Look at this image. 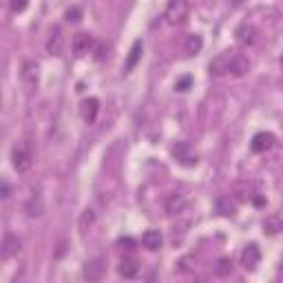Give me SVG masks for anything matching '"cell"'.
I'll list each match as a JSON object with an SVG mask.
<instances>
[{
    "instance_id": "cell-23",
    "label": "cell",
    "mask_w": 283,
    "mask_h": 283,
    "mask_svg": "<svg viewBox=\"0 0 283 283\" xmlns=\"http://www.w3.org/2000/svg\"><path fill=\"white\" fill-rule=\"evenodd\" d=\"M27 212H29V217H38L42 215V201H40V197H31L29 203H27Z\"/></svg>"
},
{
    "instance_id": "cell-31",
    "label": "cell",
    "mask_w": 283,
    "mask_h": 283,
    "mask_svg": "<svg viewBox=\"0 0 283 283\" xmlns=\"http://www.w3.org/2000/svg\"><path fill=\"white\" fill-rule=\"evenodd\" d=\"M281 64H283V57H281Z\"/></svg>"
},
{
    "instance_id": "cell-20",
    "label": "cell",
    "mask_w": 283,
    "mask_h": 283,
    "mask_svg": "<svg viewBox=\"0 0 283 283\" xmlns=\"http://www.w3.org/2000/svg\"><path fill=\"white\" fill-rule=\"evenodd\" d=\"M230 272H232V261L228 259V256H221V259H217L215 263V274L217 277H230Z\"/></svg>"
},
{
    "instance_id": "cell-1",
    "label": "cell",
    "mask_w": 283,
    "mask_h": 283,
    "mask_svg": "<svg viewBox=\"0 0 283 283\" xmlns=\"http://www.w3.org/2000/svg\"><path fill=\"white\" fill-rule=\"evenodd\" d=\"M11 164L13 168H16L18 172H27L31 168V164H33V153H31L29 144H16L11 150Z\"/></svg>"
},
{
    "instance_id": "cell-3",
    "label": "cell",
    "mask_w": 283,
    "mask_h": 283,
    "mask_svg": "<svg viewBox=\"0 0 283 283\" xmlns=\"http://www.w3.org/2000/svg\"><path fill=\"white\" fill-rule=\"evenodd\" d=\"M104 274H106V261L102 259V256H95V259H91L86 265H84V279L91 283L100 281Z\"/></svg>"
},
{
    "instance_id": "cell-27",
    "label": "cell",
    "mask_w": 283,
    "mask_h": 283,
    "mask_svg": "<svg viewBox=\"0 0 283 283\" xmlns=\"http://www.w3.org/2000/svg\"><path fill=\"white\" fill-rule=\"evenodd\" d=\"M80 16H82V11H80L78 7H71L69 11H66V20H69V22H78Z\"/></svg>"
},
{
    "instance_id": "cell-19",
    "label": "cell",
    "mask_w": 283,
    "mask_h": 283,
    "mask_svg": "<svg viewBox=\"0 0 283 283\" xmlns=\"http://www.w3.org/2000/svg\"><path fill=\"white\" fill-rule=\"evenodd\" d=\"M263 230L268 234H272V237H274V234H279V232H283V219H281V217H277V215L268 217V219L263 221Z\"/></svg>"
},
{
    "instance_id": "cell-16",
    "label": "cell",
    "mask_w": 283,
    "mask_h": 283,
    "mask_svg": "<svg viewBox=\"0 0 283 283\" xmlns=\"http://www.w3.org/2000/svg\"><path fill=\"white\" fill-rule=\"evenodd\" d=\"M237 40H239L241 44H248V47H250V44L256 42V29H255L252 25L239 27V29H237Z\"/></svg>"
},
{
    "instance_id": "cell-18",
    "label": "cell",
    "mask_w": 283,
    "mask_h": 283,
    "mask_svg": "<svg viewBox=\"0 0 283 283\" xmlns=\"http://www.w3.org/2000/svg\"><path fill=\"white\" fill-rule=\"evenodd\" d=\"M228 57H230V53H224V56H219V57H215V60L210 62V73L212 75H224V73H228Z\"/></svg>"
},
{
    "instance_id": "cell-29",
    "label": "cell",
    "mask_w": 283,
    "mask_h": 283,
    "mask_svg": "<svg viewBox=\"0 0 283 283\" xmlns=\"http://www.w3.org/2000/svg\"><path fill=\"white\" fill-rule=\"evenodd\" d=\"M0 188H2V199H9V197H11V186H9L4 179H2V184H0Z\"/></svg>"
},
{
    "instance_id": "cell-30",
    "label": "cell",
    "mask_w": 283,
    "mask_h": 283,
    "mask_svg": "<svg viewBox=\"0 0 283 283\" xmlns=\"http://www.w3.org/2000/svg\"><path fill=\"white\" fill-rule=\"evenodd\" d=\"M95 57H97V60H102V57H104V49H102V44H97V49H95Z\"/></svg>"
},
{
    "instance_id": "cell-9",
    "label": "cell",
    "mask_w": 283,
    "mask_h": 283,
    "mask_svg": "<svg viewBox=\"0 0 283 283\" xmlns=\"http://www.w3.org/2000/svg\"><path fill=\"white\" fill-rule=\"evenodd\" d=\"M18 250H20V239L16 237V234L7 232L2 239V246H0V255H2V259H11L13 255H18Z\"/></svg>"
},
{
    "instance_id": "cell-11",
    "label": "cell",
    "mask_w": 283,
    "mask_h": 283,
    "mask_svg": "<svg viewBox=\"0 0 283 283\" xmlns=\"http://www.w3.org/2000/svg\"><path fill=\"white\" fill-rule=\"evenodd\" d=\"M259 261H261L259 248H256L255 243H250V246H248L246 250L241 252V263H243V268H246V270H255Z\"/></svg>"
},
{
    "instance_id": "cell-7",
    "label": "cell",
    "mask_w": 283,
    "mask_h": 283,
    "mask_svg": "<svg viewBox=\"0 0 283 283\" xmlns=\"http://www.w3.org/2000/svg\"><path fill=\"white\" fill-rule=\"evenodd\" d=\"M38 64L35 62H31V60H27L25 64H22V82H25V86L27 88H38Z\"/></svg>"
},
{
    "instance_id": "cell-21",
    "label": "cell",
    "mask_w": 283,
    "mask_h": 283,
    "mask_svg": "<svg viewBox=\"0 0 283 283\" xmlns=\"http://www.w3.org/2000/svg\"><path fill=\"white\" fill-rule=\"evenodd\" d=\"M201 47H203L201 35H197V33L188 35V40H186V53H188V56H195V53H199V51H201Z\"/></svg>"
},
{
    "instance_id": "cell-4",
    "label": "cell",
    "mask_w": 283,
    "mask_h": 283,
    "mask_svg": "<svg viewBox=\"0 0 283 283\" xmlns=\"http://www.w3.org/2000/svg\"><path fill=\"white\" fill-rule=\"evenodd\" d=\"M172 157L181 164V166H195L197 164V155H193L188 142H179L172 146Z\"/></svg>"
},
{
    "instance_id": "cell-8",
    "label": "cell",
    "mask_w": 283,
    "mask_h": 283,
    "mask_svg": "<svg viewBox=\"0 0 283 283\" xmlns=\"http://www.w3.org/2000/svg\"><path fill=\"white\" fill-rule=\"evenodd\" d=\"M248 71H250V62H248V57L232 56V53H230V57H228V73L241 78V75H246Z\"/></svg>"
},
{
    "instance_id": "cell-25",
    "label": "cell",
    "mask_w": 283,
    "mask_h": 283,
    "mask_svg": "<svg viewBox=\"0 0 283 283\" xmlns=\"http://www.w3.org/2000/svg\"><path fill=\"white\" fill-rule=\"evenodd\" d=\"M190 84H193V78H190V75H186V78H179V80H177V82H175V88L184 93V91H188V88H190Z\"/></svg>"
},
{
    "instance_id": "cell-5",
    "label": "cell",
    "mask_w": 283,
    "mask_h": 283,
    "mask_svg": "<svg viewBox=\"0 0 283 283\" xmlns=\"http://www.w3.org/2000/svg\"><path fill=\"white\" fill-rule=\"evenodd\" d=\"M93 35L91 33H84V31H80V33L73 35V40H71V47H73V53L75 56H84V53H88L93 49Z\"/></svg>"
},
{
    "instance_id": "cell-26",
    "label": "cell",
    "mask_w": 283,
    "mask_h": 283,
    "mask_svg": "<svg viewBox=\"0 0 283 283\" xmlns=\"http://www.w3.org/2000/svg\"><path fill=\"white\" fill-rule=\"evenodd\" d=\"M29 4V0H11V11L13 13H22Z\"/></svg>"
},
{
    "instance_id": "cell-24",
    "label": "cell",
    "mask_w": 283,
    "mask_h": 283,
    "mask_svg": "<svg viewBox=\"0 0 283 283\" xmlns=\"http://www.w3.org/2000/svg\"><path fill=\"white\" fill-rule=\"evenodd\" d=\"M93 221H95V212H93V210H84L82 217H80V230H82V232H86V230L93 226Z\"/></svg>"
},
{
    "instance_id": "cell-10",
    "label": "cell",
    "mask_w": 283,
    "mask_h": 283,
    "mask_svg": "<svg viewBox=\"0 0 283 283\" xmlns=\"http://www.w3.org/2000/svg\"><path fill=\"white\" fill-rule=\"evenodd\" d=\"M274 144V135L272 133H256L255 137H252V144L250 148L255 150V153H265V150H270Z\"/></svg>"
},
{
    "instance_id": "cell-17",
    "label": "cell",
    "mask_w": 283,
    "mask_h": 283,
    "mask_svg": "<svg viewBox=\"0 0 283 283\" xmlns=\"http://www.w3.org/2000/svg\"><path fill=\"white\" fill-rule=\"evenodd\" d=\"M140 57H142V40H135V42H133V47H131V51H128L124 71H133V69H135V64L140 62Z\"/></svg>"
},
{
    "instance_id": "cell-22",
    "label": "cell",
    "mask_w": 283,
    "mask_h": 283,
    "mask_svg": "<svg viewBox=\"0 0 283 283\" xmlns=\"http://www.w3.org/2000/svg\"><path fill=\"white\" fill-rule=\"evenodd\" d=\"M217 210L221 212V215H226V217H230L234 212V203L230 201L228 197H219L217 199Z\"/></svg>"
},
{
    "instance_id": "cell-14",
    "label": "cell",
    "mask_w": 283,
    "mask_h": 283,
    "mask_svg": "<svg viewBox=\"0 0 283 283\" xmlns=\"http://www.w3.org/2000/svg\"><path fill=\"white\" fill-rule=\"evenodd\" d=\"M164 208H166V212L168 215H177V212H181L186 208V199H184V195H179V193H170L166 197V201H164Z\"/></svg>"
},
{
    "instance_id": "cell-2",
    "label": "cell",
    "mask_w": 283,
    "mask_h": 283,
    "mask_svg": "<svg viewBox=\"0 0 283 283\" xmlns=\"http://www.w3.org/2000/svg\"><path fill=\"white\" fill-rule=\"evenodd\" d=\"M164 18H166L170 25H179L188 18V2L186 0H170L164 11Z\"/></svg>"
},
{
    "instance_id": "cell-13",
    "label": "cell",
    "mask_w": 283,
    "mask_h": 283,
    "mask_svg": "<svg viewBox=\"0 0 283 283\" xmlns=\"http://www.w3.org/2000/svg\"><path fill=\"white\" fill-rule=\"evenodd\" d=\"M162 241H164V237L159 230H146V232L142 234V246L150 252L159 250V248H162Z\"/></svg>"
},
{
    "instance_id": "cell-28",
    "label": "cell",
    "mask_w": 283,
    "mask_h": 283,
    "mask_svg": "<svg viewBox=\"0 0 283 283\" xmlns=\"http://www.w3.org/2000/svg\"><path fill=\"white\" fill-rule=\"evenodd\" d=\"M117 243H119V246H128V248H135L137 246V241H135V239H131V237H122Z\"/></svg>"
},
{
    "instance_id": "cell-12",
    "label": "cell",
    "mask_w": 283,
    "mask_h": 283,
    "mask_svg": "<svg viewBox=\"0 0 283 283\" xmlns=\"http://www.w3.org/2000/svg\"><path fill=\"white\" fill-rule=\"evenodd\" d=\"M117 272H119V277H124V279H135L137 272H140V263H137V259H133V256H124V259L119 261Z\"/></svg>"
},
{
    "instance_id": "cell-6",
    "label": "cell",
    "mask_w": 283,
    "mask_h": 283,
    "mask_svg": "<svg viewBox=\"0 0 283 283\" xmlns=\"http://www.w3.org/2000/svg\"><path fill=\"white\" fill-rule=\"evenodd\" d=\"M80 113H82L84 122L93 124L97 117V113H100V100H97V97H86V100L82 102V106H80Z\"/></svg>"
},
{
    "instance_id": "cell-15",
    "label": "cell",
    "mask_w": 283,
    "mask_h": 283,
    "mask_svg": "<svg viewBox=\"0 0 283 283\" xmlns=\"http://www.w3.org/2000/svg\"><path fill=\"white\" fill-rule=\"evenodd\" d=\"M47 51L51 53V56H60V51H62V29L60 27H53L51 35H49V40H47Z\"/></svg>"
}]
</instances>
